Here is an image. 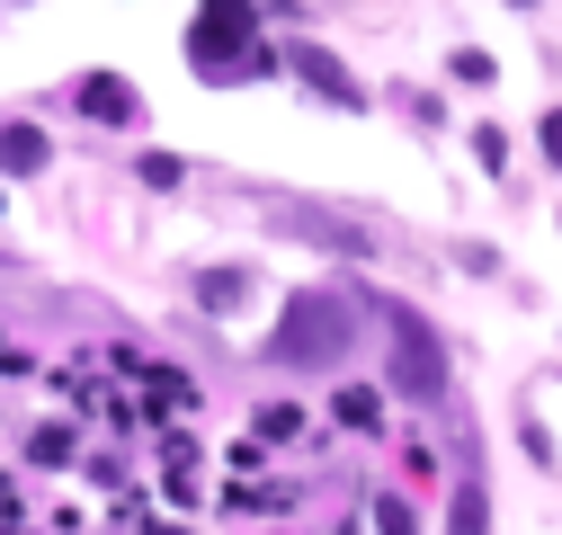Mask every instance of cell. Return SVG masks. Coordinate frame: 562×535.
Here are the masks:
<instances>
[{
  "label": "cell",
  "instance_id": "6",
  "mask_svg": "<svg viewBox=\"0 0 562 535\" xmlns=\"http://www.w3.org/2000/svg\"><path fill=\"white\" fill-rule=\"evenodd\" d=\"M0 161L10 170H45V134L36 125H0Z\"/></svg>",
  "mask_w": 562,
  "mask_h": 535
},
{
  "label": "cell",
  "instance_id": "2",
  "mask_svg": "<svg viewBox=\"0 0 562 535\" xmlns=\"http://www.w3.org/2000/svg\"><path fill=\"white\" fill-rule=\"evenodd\" d=\"M188 54H196V72H233L241 54H259V10H205L188 27Z\"/></svg>",
  "mask_w": 562,
  "mask_h": 535
},
{
  "label": "cell",
  "instance_id": "4",
  "mask_svg": "<svg viewBox=\"0 0 562 535\" xmlns=\"http://www.w3.org/2000/svg\"><path fill=\"white\" fill-rule=\"evenodd\" d=\"M286 62H295V72H304V81H313V90H322L330 107H367V90H358V81H348V72H339V62H330L322 45H295Z\"/></svg>",
  "mask_w": 562,
  "mask_h": 535
},
{
  "label": "cell",
  "instance_id": "8",
  "mask_svg": "<svg viewBox=\"0 0 562 535\" xmlns=\"http://www.w3.org/2000/svg\"><path fill=\"white\" fill-rule=\"evenodd\" d=\"M27 455H36V464H72V429H36Z\"/></svg>",
  "mask_w": 562,
  "mask_h": 535
},
{
  "label": "cell",
  "instance_id": "9",
  "mask_svg": "<svg viewBox=\"0 0 562 535\" xmlns=\"http://www.w3.org/2000/svg\"><path fill=\"white\" fill-rule=\"evenodd\" d=\"M456 535H482V491L456 482Z\"/></svg>",
  "mask_w": 562,
  "mask_h": 535
},
{
  "label": "cell",
  "instance_id": "5",
  "mask_svg": "<svg viewBox=\"0 0 562 535\" xmlns=\"http://www.w3.org/2000/svg\"><path fill=\"white\" fill-rule=\"evenodd\" d=\"M81 116H99V125H134V90H125L116 72H90V81H81Z\"/></svg>",
  "mask_w": 562,
  "mask_h": 535
},
{
  "label": "cell",
  "instance_id": "11",
  "mask_svg": "<svg viewBox=\"0 0 562 535\" xmlns=\"http://www.w3.org/2000/svg\"><path fill=\"white\" fill-rule=\"evenodd\" d=\"M544 152H553V161H562V107H553V116H544Z\"/></svg>",
  "mask_w": 562,
  "mask_h": 535
},
{
  "label": "cell",
  "instance_id": "3",
  "mask_svg": "<svg viewBox=\"0 0 562 535\" xmlns=\"http://www.w3.org/2000/svg\"><path fill=\"white\" fill-rule=\"evenodd\" d=\"M393 384H402V392H419V401L447 384V357H438L429 330H402V366H393Z\"/></svg>",
  "mask_w": 562,
  "mask_h": 535
},
{
  "label": "cell",
  "instance_id": "1",
  "mask_svg": "<svg viewBox=\"0 0 562 535\" xmlns=\"http://www.w3.org/2000/svg\"><path fill=\"white\" fill-rule=\"evenodd\" d=\"M339 330H348V312L330 295H295L286 304V330H277V357H286V366H322L339 349Z\"/></svg>",
  "mask_w": 562,
  "mask_h": 535
},
{
  "label": "cell",
  "instance_id": "7",
  "mask_svg": "<svg viewBox=\"0 0 562 535\" xmlns=\"http://www.w3.org/2000/svg\"><path fill=\"white\" fill-rule=\"evenodd\" d=\"M330 411H339V420H348V429H375V420H384V401H375V392H367V384H348V392H339V401H330Z\"/></svg>",
  "mask_w": 562,
  "mask_h": 535
},
{
  "label": "cell",
  "instance_id": "10",
  "mask_svg": "<svg viewBox=\"0 0 562 535\" xmlns=\"http://www.w3.org/2000/svg\"><path fill=\"white\" fill-rule=\"evenodd\" d=\"M375 526H384V535H411V509H402V500H375Z\"/></svg>",
  "mask_w": 562,
  "mask_h": 535
}]
</instances>
